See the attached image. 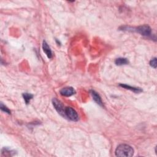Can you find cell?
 I'll use <instances>...</instances> for the list:
<instances>
[{
	"instance_id": "1",
	"label": "cell",
	"mask_w": 157,
	"mask_h": 157,
	"mask_svg": "<svg viewBox=\"0 0 157 157\" xmlns=\"http://www.w3.org/2000/svg\"><path fill=\"white\" fill-rule=\"evenodd\" d=\"M115 153L117 156L130 157L133 155L134 150L133 147L128 144H120L115 149Z\"/></svg>"
},
{
	"instance_id": "2",
	"label": "cell",
	"mask_w": 157,
	"mask_h": 157,
	"mask_svg": "<svg viewBox=\"0 0 157 157\" xmlns=\"http://www.w3.org/2000/svg\"><path fill=\"white\" fill-rule=\"evenodd\" d=\"M123 31H134L137 32L138 33L144 36H149L152 34V29L151 28L147 25H144L139 26L136 28H132L130 27H122Z\"/></svg>"
},
{
	"instance_id": "3",
	"label": "cell",
	"mask_w": 157,
	"mask_h": 157,
	"mask_svg": "<svg viewBox=\"0 0 157 157\" xmlns=\"http://www.w3.org/2000/svg\"><path fill=\"white\" fill-rule=\"evenodd\" d=\"M64 118L73 122L79 120V115L77 112L71 107H66L64 111Z\"/></svg>"
},
{
	"instance_id": "4",
	"label": "cell",
	"mask_w": 157,
	"mask_h": 157,
	"mask_svg": "<svg viewBox=\"0 0 157 157\" xmlns=\"http://www.w3.org/2000/svg\"><path fill=\"white\" fill-rule=\"evenodd\" d=\"M52 104L54 107H55V110L57 111L60 115H61L62 117H64V111L65 107L63 105V104L57 100L56 98H54L52 100Z\"/></svg>"
},
{
	"instance_id": "5",
	"label": "cell",
	"mask_w": 157,
	"mask_h": 157,
	"mask_svg": "<svg viewBox=\"0 0 157 157\" xmlns=\"http://www.w3.org/2000/svg\"><path fill=\"white\" fill-rule=\"evenodd\" d=\"M60 93L62 96H64L66 97H69V96H71L74 95H75L76 93V90L74 89V88L71 87H64L61 89L60 91Z\"/></svg>"
},
{
	"instance_id": "6",
	"label": "cell",
	"mask_w": 157,
	"mask_h": 157,
	"mask_svg": "<svg viewBox=\"0 0 157 157\" xmlns=\"http://www.w3.org/2000/svg\"><path fill=\"white\" fill-rule=\"evenodd\" d=\"M90 94L91 95H92L93 100L100 106H103V101H102V100H101V96H100V95H99L97 92H96L94 90H90Z\"/></svg>"
},
{
	"instance_id": "7",
	"label": "cell",
	"mask_w": 157,
	"mask_h": 157,
	"mask_svg": "<svg viewBox=\"0 0 157 157\" xmlns=\"http://www.w3.org/2000/svg\"><path fill=\"white\" fill-rule=\"evenodd\" d=\"M43 49L44 52L46 54L47 56L48 59H52V52L51 49V47H49L48 44L46 41H44L43 43Z\"/></svg>"
},
{
	"instance_id": "8",
	"label": "cell",
	"mask_w": 157,
	"mask_h": 157,
	"mask_svg": "<svg viewBox=\"0 0 157 157\" xmlns=\"http://www.w3.org/2000/svg\"><path fill=\"white\" fill-rule=\"evenodd\" d=\"M121 87L123 88H125L127 90H129L131 91H133V92L136 93H139L143 92V90L140 88H137V87H131L130 85H128L127 84H120L119 85Z\"/></svg>"
},
{
	"instance_id": "9",
	"label": "cell",
	"mask_w": 157,
	"mask_h": 157,
	"mask_svg": "<svg viewBox=\"0 0 157 157\" xmlns=\"http://www.w3.org/2000/svg\"><path fill=\"white\" fill-rule=\"evenodd\" d=\"M115 63L117 66H122L128 64L129 63V61L126 58H118L115 60Z\"/></svg>"
},
{
	"instance_id": "10",
	"label": "cell",
	"mask_w": 157,
	"mask_h": 157,
	"mask_svg": "<svg viewBox=\"0 0 157 157\" xmlns=\"http://www.w3.org/2000/svg\"><path fill=\"white\" fill-rule=\"evenodd\" d=\"M22 96H23L24 100H25V103L27 104H29L30 100L33 98V95L30 94V93H23Z\"/></svg>"
},
{
	"instance_id": "11",
	"label": "cell",
	"mask_w": 157,
	"mask_h": 157,
	"mask_svg": "<svg viewBox=\"0 0 157 157\" xmlns=\"http://www.w3.org/2000/svg\"><path fill=\"white\" fill-rule=\"evenodd\" d=\"M0 107H1V109L2 111L6 113H7L8 114H11V111L8 109L6 106H4L2 103H1V106H0Z\"/></svg>"
},
{
	"instance_id": "12",
	"label": "cell",
	"mask_w": 157,
	"mask_h": 157,
	"mask_svg": "<svg viewBox=\"0 0 157 157\" xmlns=\"http://www.w3.org/2000/svg\"><path fill=\"white\" fill-rule=\"evenodd\" d=\"M150 65L151 66V67L152 68H153L155 69L156 68V65H157V64H156V57L153 58V59H152L150 60Z\"/></svg>"
}]
</instances>
